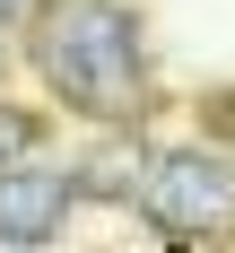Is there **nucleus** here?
<instances>
[{
	"instance_id": "1",
	"label": "nucleus",
	"mask_w": 235,
	"mask_h": 253,
	"mask_svg": "<svg viewBox=\"0 0 235 253\" xmlns=\"http://www.w3.org/2000/svg\"><path fill=\"white\" fill-rule=\"evenodd\" d=\"M35 61L78 114H96V123H131L139 105H148V79H139V26L131 9L113 0H61L35 35Z\"/></svg>"
},
{
	"instance_id": "2",
	"label": "nucleus",
	"mask_w": 235,
	"mask_h": 253,
	"mask_svg": "<svg viewBox=\"0 0 235 253\" xmlns=\"http://www.w3.org/2000/svg\"><path fill=\"white\" fill-rule=\"evenodd\" d=\"M139 210H148L166 236H209L235 218V166L209 149H166L139 183Z\"/></svg>"
},
{
	"instance_id": "3",
	"label": "nucleus",
	"mask_w": 235,
	"mask_h": 253,
	"mask_svg": "<svg viewBox=\"0 0 235 253\" xmlns=\"http://www.w3.org/2000/svg\"><path fill=\"white\" fill-rule=\"evenodd\" d=\"M70 218V175H0V245H52Z\"/></svg>"
},
{
	"instance_id": "4",
	"label": "nucleus",
	"mask_w": 235,
	"mask_h": 253,
	"mask_svg": "<svg viewBox=\"0 0 235 253\" xmlns=\"http://www.w3.org/2000/svg\"><path fill=\"white\" fill-rule=\"evenodd\" d=\"M18 9H35V0H0V18H18Z\"/></svg>"
}]
</instances>
